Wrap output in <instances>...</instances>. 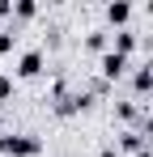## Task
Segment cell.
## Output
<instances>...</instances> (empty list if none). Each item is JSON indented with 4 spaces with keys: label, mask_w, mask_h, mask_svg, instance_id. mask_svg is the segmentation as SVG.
I'll return each instance as SVG.
<instances>
[{
    "label": "cell",
    "mask_w": 153,
    "mask_h": 157,
    "mask_svg": "<svg viewBox=\"0 0 153 157\" xmlns=\"http://www.w3.org/2000/svg\"><path fill=\"white\" fill-rule=\"evenodd\" d=\"M9 98H13V77L0 72V102H9Z\"/></svg>",
    "instance_id": "4fadbf2b"
},
{
    "label": "cell",
    "mask_w": 153,
    "mask_h": 157,
    "mask_svg": "<svg viewBox=\"0 0 153 157\" xmlns=\"http://www.w3.org/2000/svg\"><path fill=\"white\" fill-rule=\"evenodd\" d=\"M34 13H38V4H34V0H17V4H13V17H22V21H30Z\"/></svg>",
    "instance_id": "30bf717a"
},
{
    "label": "cell",
    "mask_w": 153,
    "mask_h": 157,
    "mask_svg": "<svg viewBox=\"0 0 153 157\" xmlns=\"http://www.w3.org/2000/svg\"><path fill=\"white\" fill-rule=\"evenodd\" d=\"M13 43H17V34H13V30H0V55L13 51Z\"/></svg>",
    "instance_id": "7c38bea8"
},
{
    "label": "cell",
    "mask_w": 153,
    "mask_h": 157,
    "mask_svg": "<svg viewBox=\"0 0 153 157\" xmlns=\"http://www.w3.org/2000/svg\"><path fill=\"white\" fill-rule=\"evenodd\" d=\"M98 72H102V81H119L128 72V55H119V51H106L98 59Z\"/></svg>",
    "instance_id": "7a4b0ae2"
},
{
    "label": "cell",
    "mask_w": 153,
    "mask_h": 157,
    "mask_svg": "<svg viewBox=\"0 0 153 157\" xmlns=\"http://www.w3.org/2000/svg\"><path fill=\"white\" fill-rule=\"evenodd\" d=\"M9 13H13V4H4V0H0V17H9Z\"/></svg>",
    "instance_id": "5bb4252c"
},
{
    "label": "cell",
    "mask_w": 153,
    "mask_h": 157,
    "mask_svg": "<svg viewBox=\"0 0 153 157\" xmlns=\"http://www.w3.org/2000/svg\"><path fill=\"white\" fill-rule=\"evenodd\" d=\"M0 153L4 157H38L43 153V140L38 136H26V132H4L0 136Z\"/></svg>",
    "instance_id": "6da1fadb"
},
{
    "label": "cell",
    "mask_w": 153,
    "mask_h": 157,
    "mask_svg": "<svg viewBox=\"0 0 153 157\" xmlns=\"http://www.w3.org/2000/svg\"><path fill=\"white\" fill-rule=\"evenodd\" d=\"M89 102H94L89 94H64V98H55V115H76V110H85Z\"/></svg>",
    "instance_id": "3957f363"
},
{
    "label": "cell",
    "mask_w": 153,
    "mask_h": 157,
    "mask_svg": "<svg viewBox=\"0 0 153 157\" xmlns=\"http://www.w3.org/2000/svg\"><path fill=\"white\" fill-rule=\"evenodd\" d=\"M106 21L124 30L128 21H132V4H128V0H111V4H106Z\"/></svg>",
    "instance_id": "277c9868"
},
{
    "label": "cell",
    "mask_w": 153,
    "mask_h": 157,
    "mask_svg": "<svg viewBox=\"0 0 153 157\" xmlns=\"http://www.w3.org/2000/svg\"><path fill=\"white\" fill-rule=\"evenodd\" d=\"M38 72H43V51H26L22 59H17V77H38Z\"/></svg>",
    "instance_id": "5b68a950"
},
{
    "label": "cell",
    "mask_w": 153,
    "mask_h": 157,
    "mask_svg": "<svg viewBox=\"0 0 153 157\" xmlns=\"http://www.w3.org/2000/svg\"><path fill=\"white\" fill-rule=\"evenodd\" d=\"M98 157H119V153H115V149H102V153H98Z\"/></svg>",
    "instance_id": "9a60e30c"
},
{
    "label": "cell",
    "mask_w": 153,
    "mask_h": 157,
    "mask_svg": "<svg viewBox=\"0 0 153 157\" xmlns=\"http://www.w3.org/2000/svg\"><path fill=\"white\" fill-rule=\"evenodd\" d=\"M119 149H124V153H136V157H145V136H140V132H124Z\"/></svg>",
    "instance_id": "ba28073f"
},
{
    "label": "cell",
    "mask_w": 153,
    "mask_h": 157,
    "mask_svg": "<svg viewBox=\"0 0 153 157\" xmlns=\"http://www.w3.org/2000/svg\"><path fill=\"white\" fill-rule=\"evenodd\" d=\"M111 43H115V38H111V34H106V30H94V34H89V38H85V47H89V51H111Z\"/></svg>",
    "instance_id": "9c48e42d"
},
{
    "label": "cell",
    "mask_w": 153,
    "mask_h": 157,
    "mask_svg": "<svg viewBox=\"0 0 153 157\" xmlns=\"http://www.w3.org/2000/svg\"><path fill=\"white\" fill-rule=\"evenodd\" d=\"M115 110H119V119H124V123H140V110H136V102H119Z\"/></svg>",
    "instance_id": "8fae6325"
},
{
    "label": "cell",
    "mask_w": 153,
    "mask_h": 157,
    "mask_svg": "<svg viewBox=\"0 0 153 157\" xmlns=\"http://www.w3.org/2000/svg\"><path fill=\"white\" fill-rule=\"evenodd\" d=\"M111 51L132 55V51H136V34H132V30H115V43H111Z\"/></svg>",
    "instance_id": "8992f818"
},
{
    "label": "cell",
    "mask_w": 153,
    "mask_h": 157,
    "mask_svg": "<svg viewBox=\"0 0 153 157\" xmlns=\"http://www.w3.org/2000/svg\"><path fill=\"white\" fill-rule=\"evenodd\" d=\"M132 89H136V94H149L153 89V64H145V68L132 72Z\"/></svg>",
    "instance_id": "52a82bcc"
}]
</instances>
